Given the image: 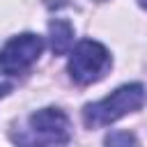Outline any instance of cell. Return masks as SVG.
Segmentation results:
<instances>
[{
	"label": "cell",
	"mask_w": 147,
	"mask_h": 147,
	"mask_svg": "<svg viewBox=\"0 0 147 147\" xmlns=\"http://www.w3.org/2000/svg\"><path fill=\"white\" fill-rule=\"evenodd\" d=\"M69 138V117L60 108H41L11 131V142L16 147H64Z\"/></svg>",
	"instance_id": "6da1fadb"
},
{
	"label": "cell",
	"mask_w": 147,
	"mask_h": 147,
	"mask_svg": "<svg viewBox=\"0 0 147 147\" xmlns=\"http://www.w3.org/2000/svg\"><path fill=\"white\" fill-rule=\"evenodd\" d=\"M145 101H147V92L140 83L122 85L106 99H101L96 103H87L83 110V122L87 129H101V126H108V124L117 122L119 117L142 108Z\"/></svg>",
	"instance_id": "7a4b0ae2"
},
{
	"label": "cell",
	"mask_w": 147,
	"mask_h": 147,
	"mask_svg": "<svg viewBox=\"0 0 147 147\" xmlns=\"http://www.w3.org/2000/svg\"><path fill=\"white\" fill-rule=\"evenodd\" d=\"M108 67H110L108 48L92 39H83L69 57V74L78 85H90L99 80L108 71Z\"/></svg>",
	"instance_id": "3957f363"
},
{
	"label": "cell",
	"mask_w": 147,
	"mask_h": 147,
	"mask_svg": "<svg viewBox=\"0 0 147 147\" xmlns=\"http://www.w3.org/2000/svg\"><path fill=\"white\" fill-rule=\"evenodd\" d=\"M41 51H44V39L39 34H32V32L16 34L0 51V71L5 76L25 74L39 60Z\"/></svg>",
	"instance_id": "277c9868"
},
{
	"label": "cell",
	"mask_w": 147,
	"mask_h": 147,
	"mask_svg": "<svg viewBox=\"0 0 147 147\" xmlns=\"http://www.w3.org/2000/svg\"><path fill=\"white\" fill-rule=\"evenodd\" d=\"M48 32H51V51L55 55H64L71 48V44H74V28H71V23L64 21V18H55V21H51Z\"/></svg>",
	"instance_id": "5b68a950"
},
{
	"label": "cell",
	"mask_w": 147,
	"mask_h": 147,
	"mask_svg": "<svg viewBox=\"0 0 147 147\" xmlns=\"http://www.w3.org/2000/svg\"><path fill=\"white\" fill-rule=\"evenodd\" d=\"M106 147H138L136 136L129 131H113L106 138Z\"/></svg>",
	"instance_id": "8992f818"
},
{
	"label": "cell",
	"mask_w": 147,
	"mask_h": 147,
	"mask_svg": "<svg viewBox=\"0 0 147 147\" xmlns=\"http://www.w3.org/2000/svg\"><path fill=\"white\" fill-rule=\"evenodd\" d=\"M9 90H11V83H7V80H0V96H5Z\"/></svg>",
	"instance_id": "52a82bcc"
}]
</instances>
